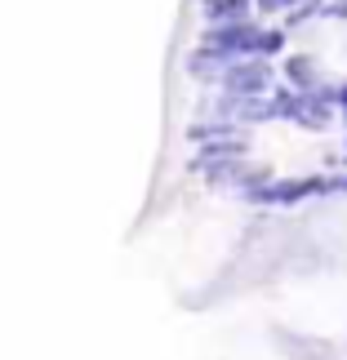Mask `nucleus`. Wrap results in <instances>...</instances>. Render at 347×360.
Listing matches in <instances>:
<instances>
[{"label":"nucleus","mask_w":347,"mask_h":360,"mask_svg":"<svg viewBox=\"0 0 347 360\" xmlns=\"http://www.w3.org/2000/svg\"><path fill=\"white\" fill-rule=\"evenodd\" d=\"M201 45H210L214 53H223L227 63L241 58H272L285 49V32L281 27H258V22H218L201 32Z\"/></svg>","instance_id":"1"},{"label":"nucleus","mask_w":347,"mask_h":360,"mask_svg":"<svg viewBox=\"0 0 347 360\" xmlns=\"http://www.w3.org/2000/svg\"><path fill=\"white\" fill-rule=\"evenodd\" d=\"M334 183L329 178H263V183H254L249 191H241V196L249 200V205H281V210H289V205H298V200H308V196H316V191H329Z\"/></svg>","instance_id":"2"},{"label":"nucleus","mask_w":347,"mask_h":360,"mask_svg":"<svg viewBox=\"0 0 347 360\" xmlns=\"http://www.w3.org/2000/svg\"><path fill=\"white\" fill-rule=\"evenodd\" d=\"M218 89H223L227 98H263V94L272 89L267 58H241V63H232L227 72L218 76Z\"/></svg>","instance_id":"3"},{"label":"nucleus","mask_w":347,"mask_h":360,"mask_svg":"<svg viewBox=\"0 0 347 360\" xmlns=\"http://www.w3.org/2000/svg\"><path fill=\"white\" fill-rule=\"evenodd\" d=\"M249 9H254V0H201V13H205L210 27H218V22H245Z\"/></svg>","instance_id":"4"},{"label":"nucleus","mask_w":347,"mask_h":360,"mask_svg":"<svg viewBox=\"0 0 347 360\" xmlns=\"http://www.w3.org/2000/svg\"><path fill=\"white\" fill-rule=\"evenodd\" d=\"M285 80H289V85H294L298 94L316 89V67H312V58H303V53H294V58L285 63Z\"/></svg>","instance_id":"5"},{"label":"nucleus","mask_w":347,"mask_h":360,"mask_svg":"<svg viewBox=\"0 0 347 360\" xmlns=\"http://www.w3.org/2000/svg\"><path fill=\"white\" fill-rule=\"evenodd\" d=\"M258 5V13H294L303 0H254Z\"/></svg>","instance_id":"6"},{"label":"nucleus","mask_w":347,"mask_h":360,"mask_svg":"<svg viewBox=\"0 0 347 360\" xmlns=\"http://www.w3.org/2000/svg\"><path fill=\"white\" fill-rule=\"evenodd\" d=\"M334 187H343V191H347V178H339V183H334Z\"/></svg>","instance_id":"7"}]
</instances>
